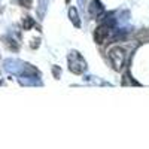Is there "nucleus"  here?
<instances>
[{
	"mask_svg": "<svg viewBox=\"0 0 149 149\" xmlns=\"http://www.w3.org/2000/svg\"><path fill=\"white\" fill-rule=\"evenodd\" d=\"M109 57H110L112 63H113V66H115L116 69L122 67V64H124V58H125L124 49H121V48H115V49H112V51L109 52Z\"/></svg>",
	"mask_w": 149,
	"mask_h": 149,
	"instance_id": "nucleus-1",
	"label": "nucleus"
},
{
	"mask_svg": "<svg viewBox=\"0 0 149 149\" xmlns=\"http://www.w3.org/2000/svg\"><path fill=\"white\" fill-rule=\"evenodd\" d=\"M21 5H26V8H30L31 6V0H19Z\"/></svg>",
	"mask_w": 149,
	"mask_h": 149,
	"instance_id": "nucleus-3",
	"label": "nucleus"
},
{
	"mask_svg": "<svg viewBox=\"0 0 149 149\" xmlns=\"http://www.w3.org/2000/svg\"><path fill=\"white\" fill-rule=\"evenodd\" d=\"M107 34H109L107 26H100L95 30V33H94V39L97 40V43H103L107 39Z\"/></svg>",
	"mask_w": 149,
	"mask_h": 149,
	"instance_id": "nucleus-2",
	"label": "nucleus"
}]
</instances>
